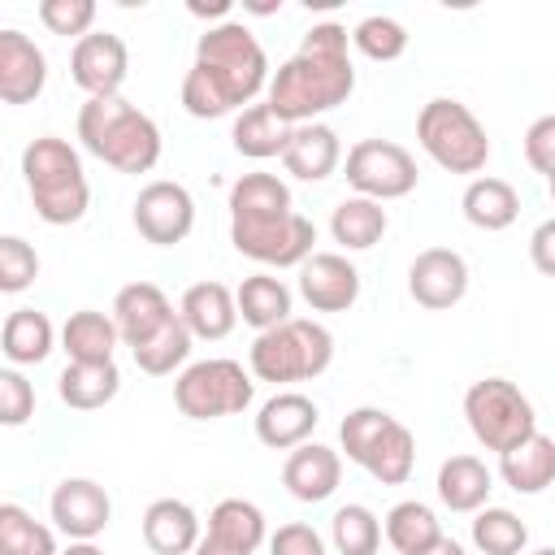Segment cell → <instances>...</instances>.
<instances>
[{
    "mask_svg": "<svg viewBox=\"0 0 555 555\" xmlns=\"http://www.w3.org/2000/svg\"><path fill=\"white\" fill-rule=\"evenodd\" d=\"M269 78L260 39L243 22H217L195 43V61L182 78V108L199 121L225 117L243 104L251 108V100L269 91Z\"/></svg>",
    "mask_w": 555,
    "mask_h": 555,
    "instance_id": "1",
    "label": "cell"
},
{
    "mask_svg": "<svg viewBox=\"0 0 555 555\" xmlns=\"http://www.w3.org/2000/svg\"><path fill=\"white\" fill-rule=\"evenodd\" d=\"M230 243L264 269H299L312 256L317 225L295 212L291 186L278 173H243L230 186Z\"/></svg>",
    "mask_w": 555,
    "mask_h": 555,
    "instance_id": "2",
    "label": "cell"
},
{
    "mask_svg": "<svg viewBox=\"0 0 555 555\" xmlns=\"http://www.w3.org/2000/svg\"><path fill=\"white\" fill-rule=\"evenodd\" d=\"M347 43H351V35L338 22L308 26L299 52L291 61H282L278 74L269 78L264 104L291 126L317 121L321 113L347 104V95L356 91V65H351Z\"/></svg>",
    "mask_w": 555,
    "mask_h": 555,
    "instance_id": "3",
    "label": "cell"
},
{
    "mask_svg": "<svg viewBox=\"0 0 555 555\" xmlns=\"http://www.w3.org/2000/svg\"><path fill=\"white\" fill-rule=\"evenodd\" d=\"M78 139L95 160L117 173H147L160 160V126L126 95L87 100L78 108Z\"/></svg>",
    "mask_w": 555,
    "mask_h": 555,
    "instance_id": "4",
    "label": "cell"
},
{
    "mask_svg": "<svg viewBox=\"0 0 555 555\" xmlns=\"http://www.w3.org/2000/svg\"><path fill=\"white\" fill-rule=\"evenodd\" d=\"M22 178H26V191H30V204H35L39 221L74 225V221L87 217L91 186H87L78 152L65 139H56V134L30 139L26 152H22Z\"/></svg>",
    "mask_w": 555,
    "mask_h": 555,
    "instance_id": "5",
    "label": "cell"
},
{
    "mask_svg": "<svg viewBox=\"0 0 555 555\" xmlns=\"http://www.w3.org/2000/svg\"><path fill=\"white\" fill-rule=\"evenodd\" d=\"M334 364V334L321 321L308 317H291L264 334H256L251 351H247V369L256 382H312Z\"/></svg>",
    "mask_w": 555,
    "mask_h": 555,
    "instance_id": "6",
    "label": "cell"
},
{
    "mask_svg": "<svg viewBox=\"0 0 555 555\" xmlns=\"http://www.w3.org/2000/svg\"><path fill=\"white\" fill-rule=\"evenodd\" d=\"M338 442L351 464H360L382 486H403L416 464V438L386 408H351L338 425Z\"/></svg>",
    "mask_w": 555,
    "mask_h": 555,
    "instance_id": "7",
    "label": "cell"
},
{
    "mask_svg": "<svg viewBox=\"0 0 555 555\" xmlns=\"http://www.w3.org/2000/svg\"><path fill=\"white\" fill-rule=\"evenodd\" d=\"M416 143L447 173H477L481 178V169L490 160L486 126L477 121V113L468 104H460L451 95H438L416 113Z\"/></svg>",
    "mask_w": 555,
    "mask_h": 555,
    "instance_id": "8",
    "label": "cell"
},
{
    "mask_svg": "<svg viewBox=\"0 0 555 555\" xmlns=\"http://www.w3.org/2000/svg\"><path fill=\"white\" fill-rule=\"evenodd\" d=\"M464 421L486 451H512L538 434L529 395L507 377H481L464 390Z\"/></svg>",
    "mask_w": 555,
    "mask_h": 555,
    "instance_id": "9",
    "label": "cell"
},
{
    "mask_svg": "<svg viewBox=\"0 0 555 555\" xmlns=\"http://www.w3.org/2000/svg\"><path fill=\"white\" fill-rule=\"evenodd\" d=\"M256 399V377L251 369H243L238 360L212 356V360H195L178 373L173 382V403L182 416L191 421H221V416H238L247 412Z\"/></svg>",
    "mask_w": 555,
    "mask_h": 555,
    "instance_id": "10",
    "label": "cell"
},
{
    "mask_svg": "<svg viewBox=\"0 0 555 555\" xmlns=\"http://www.w3.org/2000/svg\"><path fill=\"white\" fill-rule=\"evenodd\" d=\"M343 178L356 195L364 199H403L416 191L421 182V169H416V156L403 147V143H390V139H360L351 143L347 152V165H343Z\"/></svg>",
    "mask_w": 555,
    "mask_h": 555,
    "instance_id": "11",
    "label": "cell"
},
{
    "mask_svg": "<svg viewBox=\"0 0 555 555\" xmlns=\"http://www.w3.org/2000/svg\"><path fill=\"white\" fill-rule=\"evenodd\" d=\"M134 230L152 247H178L195 230V199L182 182L156 178L134 195Z\"/></svg>",
    "mask_w": 555,
    "mask_h": 555,
    "instance_id": "12",
    "label": "cell"
},
{
    "mask_svg": "<svg viewBox=\"0 0 555 555\" xmlns=\"http://www.w3.org/2000/svg\"><path fill=\"white\" fill-rule=\"evenodd\" d=\"M52 525L69 538V542H95L108 525H113V499L100 481L91 477H65L52 499H48Z\"/></svg>",
    "mask_w": 555,
    "mask_h": 555,
    "instance_id": "13",
    "label": "cell"
},
{
    "mask_svg": "<svg viewBox=\"0 0 555 555\" xmlns=\"http://www.w3.org/2000/svg\"><path fill=\"white\" fill-rule=\"evenodd\" d=\"M126 69H130V52H126L121 35H113V30H91L69 52V78L87 91V100L121 95Z\"/></svg>",
    "mask_w": 555,
    "mask_h": 555,
    "instance_id": "14",
    "label": "cell"
},
{
    "mask_svg": "<svg viewBox=\"0 0 555 555\" xmlns=\"http://www.w3.org/2000/svg\"><path fill=\"white\" fill-rule=\"evenodd\" d=\"M408 291L421 308L447 312L468 295V260L455 247H425L408 264Z\"/></svg>",
    "mask_w": 555,
    "mask_h": 555,
    "instance_id": "15",
    "label": "cell"
},
{
    "mask_svg": "<svg viewBox=\"0 0 555 555\" xmlns=\"http://www.w3.org/2000/svg\"><path fill=\"white\" fill-rule=\"evenodd\" d=\"M299 295L312 312H347L360 299V269L343 251H312L299 264Z\"/></svg>",
    "mask_w": 555,
    "mask_h": 555,
    "instance_id": "16",
    "label": "cell"
},
{
    "mask_svg": "<svg viewBox=\"0 0 555 555\" xmlns=\"http://www.w3.org/2000/svg\"><path fill=\"white\" fill-rule=\"evenodd\" d=\"M264 542V512L251 499H221L208 512V529L195 555H256Z\"/></svg>",
    "mask_w": 555,
    "mask_h": 555,
    "instance_id": "17",
    "label": "cell"
},
{
    "mask_svg": "<svg viewBox=\"0 0 555 555\" xmlns=\"http://www.w3.org/2000/svg\"><path fill=\"white\" fill-rule=\"evenodd\" d=\"M43 82H48L43 48L30 35L4 26L0 30V100L4 104H30V100H39Z\"/></svg>",
    "mask_w": 555,
    "mask_h": 555,
    "instance_id": "18",
    "label": "cell"
},
{
    "mask_svg": "<svg viewBox=\"0 0 555 555\" xmlns=\"http://www.w3.org/2000/svg\"><path fill=\"white\" fill-rule=\"evenodd\" d=\"M317 421H321V408H317L308 395H299V390H278V395L264 399L260 412H256V438H260L269 451H295V447H304V442L312 438Z\"/></svg>",
    "mask_w": 555,
    "mask_h": 555,
    "instance_id": "19",
    "label": "cell"
},
{
    "mask_svg": "<svg viewBox=\"0 0 555 555\" xmlns=\"http://www.w3.org/2000/svg\"><path fill=\"white\" fill-rule=\"evenodd\" d=\"M173 317H178V312H173L169 295H165L156 282H130V286H121L117 299H113V321H117V334H121V343H126L130 351L143 347L147 338H156Z\"/></svg>",
    "mask_w": 555,
    "mask_h": 555,
    "instance_id": "20",
    "label": "cell"
},
{
    "mask_svg": "<svg viewBox=\"0 0 555 555\" xmlns=\"http://www.w3.org/2000/svg\"><path fill=\"white\" fill-rule=\"evenodd\" d=\"M343 481V455L321 442H304L282 464V486L299 503H325Z\"/></svg>",
    "mask_w": 555,
    "mask_h": 555,
    "instance_id": "21",
    "label": "cell"
},
{
    "mask_svg": "<svg viewBox=\"0 0 555 555\" xmlns=\"http://www.w3.org/2000/svg\"><path fill=\"white\" fill-rule=\"evenodd\" d=\"M343 160V143H338V130L325 126V121H304L291 130V143L282 152V165L291 178L299 182H325Z\"/></svg>",
    "mask_w": 555,
    "mask_h": 555,
    "instance_id": "22",
    "label": "cell"
},
{
    "mask_svg": "<svg viewBox=\"0 0 555 555\" xmlns=\"http://www.w3.org/2000/svg\"><path fill=\"white\" fill-rule=\"evenodd\" d=\"M204 529L186 499H156L143 512V542L156 555H195Z\"/></svg>",
    "mask_w": 555,
    "mask_h": 555,
    "instance_id": "23",
    "label": "cell"
},
{
    "mask_svg": "<svg viewBox=\"0 0 555 555\" xmlns=\"http://www.w3.org/2000/svg\"><path fill=\"white\" fill-rule=\"evenodd\" d=\"M178 312H182L186 330L195 338H204V343H221L238 325V299H234V291L225 282H195V286H186Z\"/></svg>",
    "mask_w": 555,
    "mask_h": 555,
    "instance_id": "24",
    "label": "cell"
},
{
    "mask_svg": "<svg viewBox=\"0 0 555 555\" xmlns=\"http://www.w3.org/2000/svg\"><path fill=\"white\" fill-rule=\"evenodd\" d=\"M460 208H464L468 225H477L486 234H499L520 217V195H516V186L507 178L481 173V178H468V186L460 195Z\"/></svg>",
    "mask_w": 555,
    "mask_h": 555,
    "instance_id": "25",
    "label": "cell"
},
{
    "mask_svg": "<svg viewBox=\"0 0 555 555\" xmlns=\"http://www.w3.org/2000/svg\"><path fill=\"white\" fill-rule=\"evenodd\" d=\"M438 499H442V507H451V512H481V507H490L486 499H490V490H494V473L477 460V455H451V460H442L438 464Z\"/></svg>",
    "mask_w": 555,
    "mask_h": 555,
    "instance_id": "26",
    "label": "cell"
},
{
    "mask_svg": "<svg viewBox=\"0 0 555 555\" xmlns=\"http://www.w3.org/2000/svg\"><path fill=\"white\" fill-rule=\"evenodd\" d=\"M117 343H121L117 321L95 308H78L61 325V347H65L69 364H104V360H113Z\"/></svg>",
    "mask_w": 555,
    "mask_h": 555,
    "instance_id": "27",
    "label": "cell"
},
{
    "mask_svg": "<svg viewBox=\"0 0 555 555\" xmlns=\"http://www.w3.org/2000/svg\"><path fill=\"white\" fill-rule=\"evenodd\" d=\"M499 477L516 490V494H542L546 486H555V438H546L542 429L533 438H525L520 447L499 455Z\"/></svg>",
    "mask_w": 555,
    "mask_h": 555,
    "instance_id": "28",
    "label": "cell"
},
{
    "mask_svg": "<svg viewBox=\"0 0 555 555\" xmlns=\"http://www.w3.org/2000/svg\"><path fill=\"white\" fill-rule=\"evenodd\" d=\"M56 347V330L39 308H13L0 330V351L9 364H43Z\"/></svg>",
    "mask_w": 555,
    "mask_h": 555,
    "instance_id": "29",
    "label": "cell"
},
{
    "mask_svg": "<svg viewBox=\"0 0 555 555\" xmlns=\"http://www.w3.org/2000/svg\"><path fill=\"white\" fill-rule=\"evenodd\" d=\"M117 390H121L117 360H104V364H65L61 377H56V395L74 412H95V408L113 403Z\"/></svg>",
    "mask_w": 555,
    "mask_h": 555,
    "instance_id": "30",
    "label": "cell"
},
{
    "mask_svg": "<svg viewBox=\"0 0 555 555\" xmlns=\"http://www.w3.org/2000/svg\"><path fill=\"white\" fill-rule=\"evenodd\" d=\"M291 130H295V126L282 121L269 104H251V108H243V113L234 117L230 139H234V152H238V156H247V160H269V156H282V152H286Z\"/></svg>",
    "mask_w": 555,
    "mask_h": 555,
    "instance_id": "31",
    "label": "cell"
},
{
    "mask_svg": "<svg viewBox=\"0 0 555 555\" xmlns=\"http://www.w3.org/2000/svg\"><path fill=\"white\" fill-rule=\"evenodd\" d=\"M386 225H390L386 208H382L377 199H364V195H347V199H338V208L330 212V234H334V243H343L347 251H369V247H377L382 234H386Z\"/></svg>",
    "mask_w": 555,
    "mask_h": 555,
    "instance_id": "32",
    "label": "cell"
},
{
    "mask_svg": "<svg viewBox=\"0 0 555 555\" xmlns=\"http://www.w3.org/2000/svg\"><path fill=\"white\" fill-rule=\"evenodd\" d=\"M234 299H238V317H243L256 334H264V330L282 325V321H291V286H286L282 278H273V273H251V278H243L238 291H234Z\"/></svg>",
    "mask_w": 555,
    "mask_h": 555,
    "instance_id": "33",
    "label": "cell"
},
{
    "mask_svg": "<svg viewBox=\"0 0 555 555\" xmlns=\"http://www.w3.org/2000/svg\"><path fill=\"white\" fill-rule=\"evenodd\" d=\"M382 529H386V542H390L399 555H421L425 546H434V542L442 538V525H438L434 507L421 503V499H403V503H395V507L386 512Z\"/></svg>",
    "mask_w": 555,
    "mask_h": 555,
    "instance_id": "34",
    "label": "cell"
},
{
    "mask_svg": "<svg viewBox=\"0 0 555 555\" xmlns=\"http://www.w3.org/2000/svg\"><path fill=\"white\" fill-rule=\"evenodd\" d=\"M473 546L481 555H525L529 529L512 507H481L473 512Z\"/></svg>",
    "mask_w": 555,
    "mask_h": 555,
    "instance_id": "35",
    "label": "cell"
},
{
    "mask_svg": "<svg viewBox=\"0 0 555 555\" xmlns=\"http://www.w3.org/2000/svg\"><path fill=\"white\" fill-rule=\"evenodd\" d=\"M191 343H195V334L186 330V321H182V312H178V317H173L156 338H147L143 347H134L130 356H134L139 373H147V377H169L173 369H182V364H186Z\"/></svg>",
    "mask_w": 555,
    "mask_h": 555,
    "instance_id": "36",
    "label": "cell"
},
{
    "mask_svg": "<svg viewBox=\"0 0 555 555\" xmlns=\"http://www.w3.org/2000/svg\"><path fill=\"white\" fill-rule=\"evenodd\" d=\"M382 538H386V529L373 516V507H364V503H347L330 516V542L338 555H377Z\"/></svg>",
    "mask_w": 555,
    "mask_h": 555,
    "instance_id": "37",
    "label": "cell"
},
{
    "mask_svg": "<svg viewBox=\"0 0 555 555\" xmlns=\"http://www.w3.org/2000/svg\"><path fill=\"white\" fill-rule=\"evenodd\" d=\"M0 555H61L56 533L39 525L26 507L0 503Z\"/></svg>",
    "mask_w": 555,
    "mask_h": 555,
    "instance_id": "38",
    "label": "cell"
},
{
    "mask_svg": "<svg viewBox=\"0 0 555 555\" xmlns=\"http://www.w3.org/2000/svg\"><path fill=\"white\" fill-rule=\"evenodd\" d=\"M351 43H356L360 56L386 65V61H399V56L408 52V30H403V22H395V17H386V13H373V17L356 22Z\"/></svg>",
    "mask_w": 555,
    "mask_h": 555,
    "instance_id": "39",
    "label": "cell"
},
{
    "mask_svg": "<svg viewBox=\"0 0 555 555\" xmlns=\"http://www.w3.org/2000/svg\"><path fill=\"white\" fill-rule=\"evenodd\" d=\"M35 278H39V251L26 238L4 234L0 238V291L4 295H22Z\"/></svg>",
    "mask_w": 555,
    "mask_h": 555,
    "instance_id": "40",
    "label": "cell"
},
{
    "mask_svg": "<svg viewBox=\"0 0 555 555\" xmlns=\"http://www.w3.org/2000/svg\"><path fill=\"white\" fill-rule=\"evenodd\" d=\"M39 22L52 35H74L78 43L95 26V0H39Z\"/></svg>",
    "mask_w": 555,
    "mask_h": 555,
    "instance_id": "41",
    "label": "cell"
},
{
    "mask_svg": "<svg viewBox=\"0 0 555 555\" xmlns=\"http://www.w3.org/2000/svg\"><path fill=\"white\" fill-rule=\"evenodd\" d=\"M30 416H35V386L17 369H0V421L17 429Z\"/></svg>",
    "mask_w": 555,
    "mask_h": 555,
    "instance_id": "42",
    "label": "cell"
},
{
    "mask_svg": "<svg viewBox=\"0 0 555 555\" xmlns=\"http://www.w3.org/2000/svg\"><path fill=\"white\" fill-rule=\"evenodd\" d=\"M525 160L533 173H542L546 182L555 178V113L538 117L529 130H525Z\"/></svg>",
    "mask_w": 555,
    "mask_h": 555,
    "instance_id": "43",
    "label": "cell"
},
{
    "mask_svg": "<svg viewBox=\"0 0 555 555\" xmlns=\"http://www.w3.org/2000/svg\"><path fill=\"white\" fill-rule=\"evenodd\" d=\"M269 555H325V538L312 525L291 520L269 538Z\"/></svg>",
    "mask_w": 555,
    "mask_h": 555,
    "instance_id": "44",
    "label": "cell"
},
{
    "mask_svg": "<svg viewBox=\"0 0 555 555\" xmlns=\"http://www.w3.org/2000/svg\"><path fill=\"white\" fill-rule=\"evenodd\" d=\"M529 260L542 278H555V217L538 221L533 234H529Z\"/></svg>",
    "mask_w": 555,
    "mask_h": 555,
    "instance_id": "45",
    "label": "cell"
},
{
    "mask_svg": "<svg viewBox=\"0 0 555 555\" xmlns=\"http://www.w3.org/2000/svg\"><path fill=\"white\" fill-rule=\"evenodd\" d=\"M421 555H468V551H464V546H460L455 538H447V533H442V538H438L434 546H425Z\"/></svg>",
    "mask_w": 555,
    "mask_h": 555,
    "instance_id": "46",
    "label": "cell"
},
{
    "mask_svg": "<svg viewBox=\"0 0 555 555\" xmlns=\"http://www.w3.org/2000/svg\"><path fill=\"white\" fill-rule=\"evenodd\" d=\"M191 13H195V17H225L230 4H225V0H217V4H191ZM225 22H230V17H225Z\"/></svg>",
    "mask_w": 555,
    "mask_h": 555,
    "instance_id": "47",
    "label": "cell"
},
{
    "mask_svg": "<svg viewBox=\"0 0 555 555\" xmlns=\"http://www.w3.org/2000/svg\"><path fill=\"white\" fill-rule=\"evenodd\" d=\"M61 555H104V551H100L95 542H69V546H65Z\"/></svg>",
    "mask_w": 555,
    "mask_h": 555,
    "instance_id": "48",
    "label": "cell"
},
{
    "mask_svg": "<svg viewBox=\"0 0 555 555\" xmlns=\"http://www.w3.org/2000/svg\"><path fill=\"white\" fill-rule=\"evenodd\" d=\"M529 555H555V546H538V551H529Z\"/></svg>",
    "mask_w": 555,
    "mask_h": 555,
    "instance_id": "49",
    "label": "cell"
},
{
    "mask_svg": "<svg viewBox=\"0 0 555 555\" xmlns=\"http://www.w3.org/2000/svg\"><path fill=\"white\" fill-rule=\"evenodd\" d=\"M546 191H551V204H555V178H551V182H546Z\"/></svg>",
    "mask_w": 555,
    "mask_h": 555,
    "instance_id": "50",
    "label": "cell"
}]
</instances>
